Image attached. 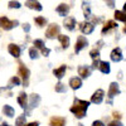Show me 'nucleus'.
<instances>
[{
    "label": "nucleus",
    "instance_id": "1",
    "mask_svg": "<svg viewBox=\"0 0 126 126\" xmlns=\"http://www.w3.org/2000/svg\"><path fill=\"white\" fill-rule=\"evenodd\" d=\"M88 106H90V101L75 98V101H73V105L71 106L69 111L75 115L77 119H83V117H86Z\"/></svg>",
    "mask_w": 126,
    "mask_h": 126
},
{
    "label": "nucleus",
    "instance_id": "2",
    "mask_svg": "<svg viewBox=\"0 0 126 126\" xmlns=\"http://www.w3.org/2000/svg\"><path fill=\"white\" fill-rule=\"evenodd\" d=\"M19 76L23 78V85L27 87L29 85V77H30V71L29 68H27L22 62H19Z\"/></svg>",
    "mask_w": 126,
    "mask_h": 126
},
{
    "label": "nucleus",
    "instance_id": "3",
    "mask_svg": "<svg viewBox=\"0 0 126 126\" xmlns=\"http://www.w3.org/2000/svg\"><path fill=\"white\" fill-rule=\"evenodd\" d=\"M19 24L18 20H9L6 16H1L0 18V28L4 30H10L14 27H16Z\"/></svg>",
    "mask_w": 126,
    "mask_h": 126
},
{
    "label": "nucleus",
    "instance_id": "4",
    "mask_svg": "<svg viewBox=\"0 0 126 126\" xmlns=\"http://www.w3.org/2000/svg\"><path fill=\"white\" fill-rule=\"evenodd\" d=\"M59 32H61V27L57 24V23H53V24H50L46 32V37L48 39H54L56 37H58L59 34Z\"/></svg>",
    "mask_w": 126,
    "mask_h": 126
},
{
    "label": "nucleus",
    "instance_id": "5",
    "mask_svg": "<svg viewBox=\"0 0 126 126\" xmlns=\"http://www.w3.org/2000/svg\"><path fill=\"white\" fill-rule=\"evenodd\" d=\"M120 87H119V83L116 82H112L110 87H109V92H107V96H109V103H112V98L115 96H117V94H120Z\"/></svg>",
    "mask_w": 126,
    "mask_h": 126
},
{
    "label": "nucleus",
    "instance_id": "6",
    "mask_svg": "<svg viewBox=\"0 0 126 126\" xmlns=\"http://www.w3.org/2000/svg\"><path fill=\"white\" fill-rule=\"evenodd\" d=\"M88 46V40L85 35H79L77 38V42H76V46H75V52L76 53H79L82 49H85L86 47Z\"/></svg>",
    "mask_w": 126,
    "mask_h": 126
},
{
    "label": "nucleus",
    "instance_id": "7",
    "mask_svg": "<svg viewBox=\"0 0 126 126\" xmlns=\"http://www.w3.org/2000/svg\"><path fill=\"white\" fill-rule=\"evenodd\" d=\"M40 103V96L37 93H32L29 96V102H28V109L29 110H33L35 107H38V105Z\"/></svg>",
    "mask_w": 126,
    "mask_h": 126
},
{
    "label": "nucleus",
    "instance_id": "8",
    "mask_svg": "<svg viewBox=\"0 0 126 126\" xmlns=\"http://www.w3.org/2000/svg\"><path fill=\"white\" fill-rule=\"evenodd\" d=\"M79 29L83 34L87 35V34H91L94 30V25H93V23H90V22H82L79 24Z\"/></svg>",
    "mask_w": 126,
    "mask_h": 126
},
{
    "label": "nucleus",
    "instance_id": "9",
    "mask_svg": "<svg viewBox=\"0 0 126 126\" xmlns=\"http://www.w3.org/2000/svg\"><path fill=\"white\" fill-rule=\"evenodd\" d=\"M103 96H105L103 90H97L96 92H93V94L91 96V102L96 103V105H100L103 101Z\"/></svg>",
    "mask_w": 126,
    "mask_h": 126
},
{
    "label": "nucleus",
    "instance_id": "10",
    "mask_svg": "<svg viewBox=\"0 0 126 126\" xmlns=\"http://www.w3.org/2000/svg\"><path fill=\"white\" fill-rule=\"evenodd\" d=\"M110 57H111V59H112L113 62H116V63H117V62H120V61H122L124 56H122V50H121V48L116 47L115 49H112Z\"/></svg>",
    "mask_w": 126,
    "mask_h": 126
},
{
    "label": "nucleus",
    "instance_id": "11",
    "mask_svg": "<svg viewBox=\"0 0 126 126\" xmlns=\"http://www.w3.org/2000/svg\"><path fill=\"white\" fill-rule=\"evenodd\" d=\"M25 6L29 8V9H33V10H37V12H42L43 6L40 5V3L38 0H27L25 1Z\"/></svg>",
    "mask_w": 126,
    "mask_h": 126
},
{
    "label": "nucleus",
    "instance_id": "12",
    "mask_svg": "<svg viewBox=\"0 0 126 126\" xmlns=\"http://www.w3.org/2000/svg\"><path fill=\"white\" fill-rule=\"evenodd\" d=\"M112 29H117V23L113 22V20H107V22L105 23L103 28H102V34H107Z\"/></svg>",
    "mask_w": 126,
    "mask_h": 126
},
{
    "label": "nucleus",
    "instance_id": "13",
    "mask_svg": "<svg viewBox=\"0 0 126 126\" xmlns=\"http://www.w3.org/2000/svg\"><path fill=\"white\" fill-rule=\"evenodd\" d=\"M63 25H64V28L68 29V30H73L76 27V19L72 18V16H66L64 20H63Z\"/></svg>",
    "mask_w": 126,
    "mask_h": 126
},
{
    "label": "nucleus",
    "instance_id": "14",
    "mask_svg": "<svg viewBox=\"0 0 126 126\" xmlns=\"http://www.w3.org/2000/svg\"><path fill=\"white\" fill-rule=\"evenodd\" d=\"M8 52H9V53L12 54L14 58H19V57H20V47L16 46V44H14V43H12V44L8 46Z\"/></svg>",
    "mask_w": 126,
    "mask_h": 126
},
{
    "label": "nucleus",
    "instance_id": "15",
    "mask_svg": "<svg viewBox=\"0 0 126 126\" xmlns=\"http://www.w3.org/2000/svg\"><path fill=\"white\" fill-rule=\"evenodd\" d=\"M91 72H92V68H90L88 66H79L78 67V75L82 78H88L91 76Z\"/></svg>",
    "mask_w": 126,
    "mask_h": 126
},
{
    "label": "nucleus",
    "instance_id": "16",
    "mask_svg": "<svg viewBox=\"0 0 126 126\" xmlns=\"http://www.w3.org/2000/svg\"><path fill=\"white\" fill-rule=\"evenodd\" d=\"M56 12H57L61 16H66V15H68V13H69V5L62 3V4H59V5L57 6Z\"/></svg>",
    "mask_w": 126,
    "mask_h": 126
},
{
    "label": "nucleus",
    "instance_id": "17",
    "mask_svg": "<svg viewBox=\"0 0 126 126\" xmlns=\"http://www.w3.org/2000/svg\"><path fill=\"white\" fill-rule=\"evenodd\" d=\"M50 126H66V119L59 117V116H53L49 121Z\"/></svg>",
    "mask_w": 126,
    "mask_h": 126
},
{
    "label": "nucleus",
    "instance_id": "18",
    "mask_svg": "<svg viewBox=\"0 0 126 126\" xmlns=\"http://www.w3.org/2000/svg\"><path fill=\"white\" fill-rule=\"evenodd\" d=\"M18 103L20 105L22 109H27L28 106V94L25 92H20L18 96Z\"/></svg>",
    "mask_w": 126,
    "mask_h": 126
},
{
    "label": "nucleus",
    "instance_id": "19",
    "mask_svg": "<svg viewBox=\"0 0 126 126\" xmlns=\"http://www.w3.org/2000/svg\"><path fill=\"white\" fill-rule=\"evenodd\" d=\"M82 86V79L79 77H73L69 79V87L72 90H78Z\"/></svg>",
    "mask_w": 126,
    "mask_h": 126
},
{
    "label": "nucleus",
    "instance_id": "20",
    "mask_svg": "<svg viewBox=\"0 0 126 126\" xmlns=\"http://www.w3.org/2000/svg\"><path fill=\"white\" fill-rule=\"evenodd\" d=\"M58 40L61 42V44H62V48H63V49H67V48L69 47L71 40H69V37H68V35L58 34Z\"/></svg>",
    "mask_w": 126,
    "mask_h": 126
},
{
    "label": "nucleus",
    "instance_id": "21",
    "mask_svg": "<svg viewBox=\"0 0 126 126\" xmlns=\"http://www.w3.org/2000/svg\"><path fill=\"white\" fill-rule=\"evenodd\" d=\"M66 71H67V67H66V66H61L59 68L53 69V75H54V76H56L58 79H61V78L64 77V75H66Z\"/></svg>",
    "mask_w": 126,
    "mask_h": 126
},
{
    "label": "nucleus",
    "instance_id": "22",
    "mask_svg": "<svg viewBox=\"0 0 126 126\" xmlns=\"http://www.w3.org/2000/svg\"><path fill=\"white\" fill-rule=\"evenodd\" d=\"M98 69L102 72V73H105V75H109L110 73V63L109 62H105V61H100V63H98Z\"/></svg>",
    "mask_w": 126,
    "mask_h": 126
},
{
    "label": "nucleus",
    "instance_id": "23",
    "mask_svg": "<svg viewBox=\"0 0 126 126\" xmlns=\"http://www.w3.org/2000/svg\"><path fill=\"white\" fill-rule=\"evenodd\" d=\"M3 112H4L5 116H8V117H13L14 113H15L14 109L12 106H9V105H5V106L3 107Z\"/></svg>",
    "mask_w": 126,
    "mask_h": 126
},
{
    "label": "nucleus",
    "instance_id": "24",
    "mask_svg": "<svg viewBox=\"0 0 126 126\" xmlns=\"http://www.w3.org/2000/svg\"><path fill=\"white\" fill-rule=\"evenodd\" d=\"M113 15H115V19H116V20H120V22L126 23V13H125V12H120V10H116Z\"/></svg>",
    "mask_w": 126,
    "mask_h": 126
},
{
    "label": "nucleus",
    "instance_id": "25",
    "mask_svg": "<svg viewBox=\"0 0 126 126\" xmlns=\"http://www.w3.org/2000/svg\"><path fill=\"white\" fill-rule=\"evenodd\" d=\"M82 9H83V14H85V18H91V9H90V4L83 1L82 3Z\"/></svg>",
    "mask_w": 126,
    "mask_h": 126
},
{
    "label": "nucleus",
    "instance_id": "26",
    "mask_svg": "<svg viewBox=\"0 0 126 126\" xmlns=\"http://www.w3.org/2000/svg\"><path fill=\"white\" fill-rule=\"evenodd\" d=\"M54 90H56V92H58V93H64V92H67L66 85H63L62 82H58V83H57L56 87H54Z\"/></svg>",
    "mask_w": 126,
    "mask_h": 126
},
{
    "label": "nucleus",
    "instance_id": "27",
    "mask_svg": "<svg viewBox=\"0 0 126 126\" xmlns=\"http://www.w3.org/2000/svg\"><path fill=\"white\" fill-rule=\"evenodd\" d=\"M34 22L38 27H44L47 24V19L43 16H37V18H34Z\"/></svg>",
    "mask_w": 126,
    "mask_h": 126
},
{
    "label": "nucleus",
    "instance_id": "28",
    "mask_svg": "<svg viewBox=\"0 0 126 126\" xmlns=\"http://www.w3.org/2000/svg\"><path fill=\"white\" fill-rule=\"evenodd\" d=\"M25 115H20V116L15 120V126H25Z\"/></svg>",
    "mask_w": 126,
    "mask_h": 126
},
{
    "label": "nucleus",
    "instance_id": "29",
    "mask_svg": "<svg viewBox=\"0 0 126 126\" xmlns=\"http://www.w3.org/2000/svg\"><path fill=\"white\" fill-rule=\"evenodd\" d=\"M20 85V78L18 76L15 77H12L10 78V82H9V87H14V86H19Z\"/></svg>",
    "mask_w": 126,
    "mask_h": 126
},
{
    "label": "nucleus",
    "instance_id": "30",
    "mask_svg": "<svg viewBox=\"0 0 126 126\" xmlns=\"http://www.w3.org/2000/svg\"><path fill=\"white\" fill-rule=\"evenodd\" d=\"M29 57H30L32 59H37V58L39 57L38 50H37L35 47H33V48H30V49H29Z\"/></svg>",
    "mask_w": 126,
    "mask_h": 126
},
{
    "label": "nucleus",
    "instance_id": "31",
    "mask_svg": "<svg viewBox=\"0 0 126 126\" xmlns=\"http://www.w3.org/2000/svg\"><path fill=\"white\" fill-rule=\"evenodd\" d=\"M90 56H91L92 59H100V49H97V48L92 49L90 52Z\"/></svg>",
    "mask_w": 126,
    "mask_h": 126
},
{
    "label": "nucleus",
    "instance_id": "32",
    "mask_svg": "<svg viewBox=\"0 0 126 126\" xmlns=\"http://www.w3.org/2000/svg\"><path fill=\"white\" fill-rule=\"evenodd\" d=\"M8 6H9V9H19L22 5H20V3H19V1L12 0V1H9V3H8Z\"/></svg>",
    "mask_w": 126,
    "mask_h": 126
},
{
    "label": "nucleus",
    "instance_id": "33",
    "mask_svg": "<svg viewBox=\"0 0 126 126\" xmlns=\"http://www.w3.org/2000/svg\"><path fill=\"white\" fill-rule=\"evenodd\" d=\"M33 44H34V47L37 48V49H42L44 47V42L42 40V39H35L34 42H33Z\"/></svg>",
    "mask_w": 126,
    "mask_h": 126
},
{
    "label": "nucleus",
    "instance_id": "34",
    "mask_svg": "<svg viewBox=\"0 0 126 126\" xmlns=\"http://www.w3.org/2000/svg\"><path fill=\"white\" fill-rule=\"evenodd\" d=\"M49 53H50V49H49V48H46V47L42 48V54H43L44 57H48Z\"/></svg>",
    "mask_w": 126,
    "mask_h": 126
},
{
    "label": "nucleus",
    "instance_id": "35",
    "mask_svg": "<svg viewBox=\"0 0 126 126\" xmlns=\"http://www.w3.org/2000/svg\"><path fill=\"white\" fill-rule=\"evenodd\" d=\"M107 126H124V125H122L119 120H115V121H111Z\"/></svg>",
    "mask_w": 126,
    "mask_h": 126
},
{
    "label": "nucleus",
    "instance_id": "36",
    "mask_svg": "<svg viewBox=\"0 0 126 126\" xmlns=\"http://www.w3.org/2000/svg\"><path fill=\"white\" fill-rule=\"evenodd\" d=\"M103 1L109 5V8H113L115 6V0H103Z\"/></svg>",
    "mask_w": 126,
    "mask_h": 126
},
{
    "label": "nucleus",
    "instance_id": "37",
    "mask_svg": "<svg viewBox=\"0 0 126 126\" xmlns=\"http://www.w3.org/2000/svg\"><path fill=\"white\" fill-rule=\"evenodd\" d=\"M92 126H106L102 121H100V120H96V121H93L92 122Z\"/></svg>",
    "mask_w": 126,
    "mask_h": 126
},
{
    "label": "nucleus",
    "instance_id": "38",
    "mask_svg": "<svg viewBox=\"0 0 126 126\" xmlns=\"http://www.w3.org/2000/svg\"><path fill=\"white\" fill-rule=\"evenodd\" d=\"M98 63H100V59H93V63H92V69L98 68Z\"/></svg>",
    "mask_w": 126,
    "mask_h": 126
},
{
    "label": "nucleus",
    "instance_id": "39",
    "mask_svg": "<svg viewBox=\"0 0 126 126\" xmlns=\"http://www.w3.org/2000/svg\"><path fill=\"white\" fill-rule=\"evenodd\" d=\"M23 29H24V32H27V33H28V32L30 30V25L28 23H24L23 24Z\"/></svg>",
    "mask_w": 126,
    "mask_h": 126
},
{
    "label": "nucleus",
    "instance_id": "40",
    "mask_svg": "<svg viewBox=\"0 0 126 126\" xmlns=\"http://www.w3.org/2000/svg\"><path fill=\"white\" fill-rule=\"evenodd\" d=\"M112 115H113L115 120H120V119H121V113H120V112H113Z\"/></svg>",
    "mask_w": 126,
    "mask_h": 126
},
{
    "label": "nucleus",
    "instance_id": "41",
    "mask_svg": "<svg viewBox=\"0 0 126 126\" xmlns=\"http://www.w3.org/2000/svg\"><path fill=\"white\" fill-rule=\"evenodd\" d=\"M25 126H39V122H29Z\"/></svg>",
    "mask_w": 126,
    "mask_h": 126
},
{
    "label": "nucleus",
    "instance_id": "42",
    "mask_svg": "<svg viewBox=\"0 0 126 126\" xmlns=\"http://www.w3.org/2000/svg\"><path fill=\"white\" fill-rule=\"evenodd\" d=\"M124 12H125V13H126V3H125V4H124Z\"/></svg>",
    "mask_w": 126,
    "mask_h": 126
},
{
    "label": "nucleus",
    "instance_id": "43",
    "mask_svg": "<svg viewBox=\"0 0 126 126\" xmlns=\"http://www.w3.org/2000/svg\"><path fill=\"white\" fill-rule=\"evenodd\" d=\"M122 32H124V33H126V25L124 27V29H122Z\"/></svg>",
    "mask_w": 126,
    "mask_h": 126
},
{
    "label": "nucleus",
    "instance_id": "44",
    "mask_svg": "<svg viewBox=\"0 0 126 126\" xmlns=\"http://www.w3.org/2000/svg\"><path fill=\"white\" fill-rule=\"evenodd\" d=\"M3 126H10V125H9V124H6V122H4V124H3Z\"/></svg>",
    "mask_w": 126,
    "mask_h": 126
},
{
    "label": "nucleus",
    "instance_id": "45",
    "mask_svg": "<svg viewBox=\"0 0 126 126\" xmlns=\"http://www.w3.org/2000/svg\"><path fill=\"white\" fill-rule=\"evenodd\" d=\"M78 126H85V125H82V124H78Z\"/></svg>",
    "mask_w": 126,
    "mask_h": 126
}]
</instances>
